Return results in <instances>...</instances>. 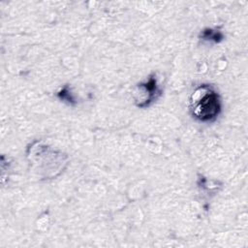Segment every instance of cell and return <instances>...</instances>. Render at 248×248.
<instances>
[{
  "mask_svg": "<svg viewBox=\"0 0 248 248\" xmlns=\"http://www.w3.org/2000/svg\"><path fill=\"white\" fill-rule=\"evenodd\" d=\"M200 38L202 41H207V42H212V43H220L224 40V34L217 29L205 28L201 32Z\"/></svg>",
  "mask_w": 248,
  "mask_h": 248,
  "instance_id": "cell-3",
  "label": "cell"
},
{
  "mask_svg": "<svg viewBox=\"0 0 248 248\" xmlns=\"http://www.w3.org/2000/svg\"><path fill=\"white\" fill-rule=\"evenodd\" d=\"M162 93L163 89L158 83L156 75L152 74L145 81L140 82L136 86L133 97L138 108H145L156 102Z\"/></svg>",
  "mask_w": 248,
  "mask_h": 248,
  "instance_id": "cell-2",
  "label": "cell"
},
{
  "mask_svg": "<svg viewBox=\"0 0 248 248\" xmlns=\"http://www.w3.org/2000/svg\"><path fill=\"white\" fill-rule=\"evenodd\" d=\"M222 110L221 98L210 84L198 86L189 98V111L192 117L200 122L214 121Z\"/></svg>",
  "mask_w": 248,
  "mask_h": 248,
  "instance_id": "cell-1",
  "label": "cell"
},
{
  "mask_svg": "<svg viewBox=\"0 0 248 248\" xmlns=\"http://www.w3.org/2000/svg\"><path fill=\"white\" fill-rule=\"evenodd\" d=\"M58 97L63 100V101H67L69 103H72L74 101V98L71 96V92H69L68 88L65 87L63 88L61 91L58 92Z\"/></svg>",
  "mask_w": 248,
  "mask_h": 248,
  "instance_id": "cell-4",
  "label": "cell"
}]
</instances>
